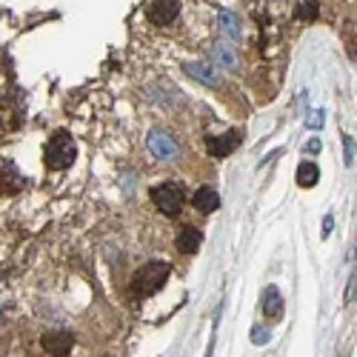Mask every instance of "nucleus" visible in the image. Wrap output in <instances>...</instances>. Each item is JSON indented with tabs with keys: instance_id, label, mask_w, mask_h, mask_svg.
Returning a JSON list of instances; mask_svg holds the SVG:
<instances>
[{
	"instance_id": "1",
	"label": "nucleus",
	"mask_w": 357,
	"mask_h": 357,
	"mask_svg": "<svg viewBox=\"0 0 357 357\" xmlns=\"http://www.w3.org/2000/svg\"><path fill=\"white\" fill-rule=\"evenodd\" d=\"M169 275H172V266L169 263L152 260V263H146V266H140V269H137V275L132 280V289L140 297H152V294H158L166 286Z\"/></svg>"
},
{
	"instance_id": "2",
	"label": "nucleus",
	"mask_w": 357,
	"mask_h": 357,
	"mask_svg": "<svg viewBox=\"0 0 357 357\" xmlns=\"http://www.w3.org/2000/svg\"><path fill=\"white\" fill-rule=\"evenodd\" d=\"M43 158H46V166L54 169V172L69 169V166L75 163V158H77V143H75V137H72L69 132H54V135L49 137V143H46Z\"/></svg>"
},
{
	"instance_id": "3",
	"label": "nucleus",
	"mask_w": 357,
	"mask_h": 357,
	"mask_svg": "<svg viewBox=\"0 0 357 357\" xmlns=\"http://www.w3.org/2000/svg\"><path fill=\"white\" fill-rule=\"evenodd\" d=\"M152 203L158 206V212L166 215V218H174V215H181L183 209V203H186V189L183 183H177V181H163L152 189Z\"/></svg>"
},
{
	"instance_id": "4",
	"label": "nucleus",
	"mask_w": 357,
	"mask_h": 357,
	"mask_svg": "<svg viewBox=\"0 0 357 357\" xmlns=\"http://www.w3.org/2000/svg\"><path fill=\"white\" fill-rule=\"evenodd\" d=\"M149 152H152L158 160H174L177 158V152H181V146H177V140L169 135V132H163V129H152L149 132Z\"/></svg>"
},
{
	"instance_id": "5",
	"label": "nucleus",
	"mask_w": 357,
	"mask_h": 357,
	"mask_svg": "<svg viewBox=\"0 0 357 357\" xmlns=\"http://www.w3.org/2000/svg\"><path fill=\"white\" fill-rule=\"evenodd\" d=\"M177 15H181V0H152L146 6V17L155 26H169L177 20Z\"/></svg>"
},
{
	"instance_id": "6",
	"label": "nucleus",
	"mask_w": 357,
	"mask_h": 357,
	"mask_svg": "<svg viewBox=\"0 0 357 357\" xmlns=\"http://www.w3.org/2000/svg\"><path fill=\"white\" fill-rule=\"evenodd\" d=\"M43 349H46L52 357H66V354L75 349V335H72V332H63V329L46 332V335H43Z\"/></svg>"
},
{
	"instance_id": "7",
	"label": "nucleus",
	"mask_w": 357,
	"mask_h": 357,
	"mask_svg": "<svg viewBox=\"0 0 357 357\" xmlns=\"http://www.w3.org/2000/svg\"><path fill=\"white\" fill-rule=\"evenodd\" d=\"M26 186V177L12 160H0V195H17Z\"/></svg>"
},
{
	"instance_id": "8",
	"label": "nucleus",
	"mask_w": 357,
	"mask_h": 357,
	"mask_svg": "<svg viewBox=\"0 0 357 357\" xmlns=\"http://www.w3.org/2000/svg\"><path fill=\"white\" fill-rule=\"evenodd\" d=\"M241 146V132H226V135H212L209 140H206V149H209L212 158H229L234 149Z\"/></svg>"
},
{
	"instance_id": "9",
	"label": "nucleus",
	"mask_w": 357,
	"mask_h": 357,
	"mask_svg": "<svg viewBox=\"0 0 357 357\" xmlns=\"http://www.w3.org/2000/svg\"><path fill=\"white\" fill-rule=\"evenodd\" d=\"M192 203H195V209H197L200 215H209V212H218V209H220V195H218L212 186H200V189L195 192Z\"/></svg>"
},
{
	"instance_id": "10",
	"label": "nucleus",
	"mask_w": 357,
	"mask_h": 357,
	"mask_svg": "<svg viewBox=\"0 0 357 357\" xmlns=\"http://www.w3.org/2000/svg\"><path fill=\"white\" fill-rule=\"evenodd\" d=\"M200 243H203V234L195 226H183L181 234H177V252H183V255H195Z\"/></svg>"
},
{
	"instance_id": "11",
	"label": "nucleus",
	"mask_w": 357,
	"mask_h": 357,
	"mask_svg": "<svg viewBox=\"0 0 357 357\" xmlns=\"http://www.w3.org/2000/svg\"><path fill=\"white\" fill-rule=\"evenodd\" d=\"M263 314L269 320H280L283 317V294L275 286H269L263 291Z\"/></svg>"
},
{
	"instance_id": "12",
	"label": "nucleus",
	"mask_w": 357,
	"mask_h": 357,
	"mask_svg": "<svg viewBox=\"0 0 357 357\" xmlns=\"http://www.w3.org/2000/svg\"><path fill=\"white\" fill-rule=\"evenodd\" d=\"M186 72H189L195 80L206 83V86H220V77H218V72H215L212 66H206V63H186Z\"/></svg>"
},
{
	"instance_id": "13",
	"label": "nucleus",
	"mask_w": 357,
	"mask_h": 357,
	"mask_svg": "<svg viewBox=\"0 0 357 357\" xmlns=\"http://www.w3.org/2000/svg\"><path fill=\"white\" fill-rule=\"evenodd\" d=\"M317 181H320V169H317L314 160H303L301 166H297V183H301L303 189H312Z\"/></svg>"
},
{
	"instance_id": "14",
	"label": "nucleus",
	"mask_w": 357,
	"mask_h": 357,
	"mask_svg": "<svg viewBox=\"0 0 357 357\" xmlns=\"http://www.w3.org/2000/svg\"><path fill=\"white\" fill-rule=\"evenodd\" d=\"M317 15H320L317 0H297V3H294V17L297 20L312 23V20H317Z\"/></svg>"
},
{
	"instance_id": "15",
	"label": "nucleus",
	"mask_w": 357,
	"mask_h": 357,
	"mask_svg": "<svg viewBox=\"0 0 357 357\" xmlns=\"http://www.w3.org/2000/svg\"><path fill=\"white\" fill-rule=\"evenodd\" d=\"M212 54H215V63L223 66V69H234L237 66V54H234V49L229 43H218Z\"/></svg>"
},
{
	"instance_id": "16",
	"label": "nucleus",
	"mask_w": 357,
	"mask_h": 357,
	"mask_svg": "<svg viewBox=\"0 0 357 357\" xmlns=\"http://www.w3.org/2000/svg\"><path fill=\"white\" fill-rule=\"evenodd\" d=\"M220 32H223L229 40H237V38H241V20H237V15H231V12H220Z\"/></svg>"
},
{
	"instance_id": "17",
	"label": "nucleus",
	"mask_w": 357,
	"mask_h": 357,
	"mask_svg": "<svg viewBox=\"0 0 357 357\" xmlns=\"http://www.w3.org/2000/svg\"><path fill=\"white\" fill-rule=\"evenodd\" d=\"M346 163L349 166L354 163V140H351V135H346Z\"/></svg>"
},
{
	"instance_id": "18",
	"label": "nucleus",
	"mask_w": 357,
	"mask_h": 357,
	"mask_svg": "<svg viewBox=\"0 0 357 357\" xmlns=\"http://www.w3.org/2000/svg\"><path fill=\"white\" fill-rule=\"evenodd\" d=\"M252 340H255L257 346H263L266 340H269V332H266V329H252Z\"/></svg>"
},
{
	"instance_id": "19",
	"label": "nucleus",
	"mask_w": 357,
	"mask_h": 357,
	"mask_svg": "<svg viewBox=\"0 0 357 357\" xmlns=\"http://www.w3.org/2000/svg\"><path fill=\"white\" fill-rule=\"evenodd\" d=\"M320 123H323V112H314V114L309 117V126H312V129H317Z\"/></svg>"
},
{
	"instance_id": "20",
	"label": "nucleus",
	"mask_w": 357,
	"mask_h": 357,
	"mask_svg": "<svg viewBox=\"0 0 357 357\" xmlns=\"http://www.w3.org/2000/svg\"><path fill=\"white\" fill-rule=\"evenodd\" d=\"M332 226H335V220H332V218H326V220H323V234H326V237H329Z\"/></svg>"
}]
</instances>
